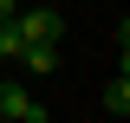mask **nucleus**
<instances>
[{
	"instance_id": "5",
	"label": "nucleus",
	"mask_w": 130,
	"mask_h": 123,
	"mask_svg": "<svg viewBox=\"0 0 130 123\" xmlns=\"http://www.w3.org/2000/svg\"><path fill=\"white\" fill-rule=\"evenodd\" d=\"M0 19H13V0H0Z\"/></svg>"
},
{
	"instance_id": "2",
	"label": "nucleus",
	"mask_w": 130,
	"mask_h": 123,
	"mask_svg": "<svg viewBox=\"0 0 130 123\" xmlns=\"http://www.w3.org/2000/svg\"><path fill=\"white\" fill-rule=\"evenodd\" d=\"M13 26L26 39H65V13L59 7H26V13H13Z\"/></svg>"
},
{
	"instance_id": "4",
	"label": "nucleus",
	"mask_w": 130,
	"mask_h": 123,
	"mask_svg": "<svg viewBox=\"0 0 130 123\" xmlns=\"http://www.w3.org/2000/svg\"><path fill=\"white\" fill-rule=\"evenodd\" d=\"M20 46H26V32L13 19H0V58H20Z\"/></svg>"
},
{
	"instance_id": "3",
	"label": "nucleus",
	"mask_w": 130,
	"mask_h": 123,
	"mask_svg": "<svg viewBox=\"0 0 130 123\" xmlns=\"http://www.w3.org/2000/svg\"><path fill=\"white\" fill-rule=\"evenodd\" d=\"M104 110H111V117H117V123H124V117H130V78H124V71H117V78H111V84H104Z\"/></svg>"
},
{
	"instance_id": "1",
	"label": "nucleus",
	"mask_w": 130,
	"mask_h": 123,
	"mask_svg": "<svg viewBox=\"0 0 130 123\" xmlns=\"http://www.w3.org/2000/svg\"><path fill=\"white\" fill-rule=\"evenodd\" d=\"M0 117H13V123H52V110L39 104L32 91H20L13 78H7V84H0Z\"/></svg>"
},
{
	"instance_id": "6",
	"label": "nucleus",
	"mask_w": 130,
	"mask_h": 123,
	"mask_svg": "<svg viewBox=\"0 0 130 123\" xmlns=\"http://www.w3.org/2000/svg\"><path fill=\"white\" fill-rule=\"evenodd\" d=\"M0 123H13V117H0Z\"/></svg>"
}]
</instances>
